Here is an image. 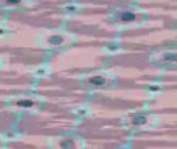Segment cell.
I'll use <instances>...</instances> for the list:
<instances>
[{"instance_id": "obj_3", "label": "cell", "mask_w": 177, "mask_h": 149, "mask_svg": "<svg viewBox=\"0 0 177 149\" xmlns=\"http://www.w3.org/2000/svg\"><path fill=\"white\" fill-rule=\"evenodd\" d=\"M120 18L123 21H133V20L135 18V14H134V13H123Z\"/></svg>"}, {"instance_id": "obj_6", "label": "cell", "mask_w": 177, "mask_h": 149, "mask_svg": "<svg viewBox=\"0 0 177 149\" xmlns=\"http://www.w3.org/2000/svg\"><path fill=\"white\" fill-rule=\"evenodd\" d=\"M60 146H62V148H72V146H74V144H72L71 141H68V139H66V141L60 142Z\"/></svg>"}, {"instance_id": "obj_8", "label": "cell", "mask_w": 177, "mask_h": 149, "mask_svg": "<svg viewBox=\"0 0 177 149\" xmlns=\"http://www.w3.org/2000/svg\"><path fill=\"white\" fill-rule=\"evenodd\" d=\"M21 0H7L8 4H17V3H20Z\"/></svg>"}, {"instance_id": "obj_1", "label": "cell", "mask_w": 177, "mask_h": 149, "mask_svg": "<svg viewBox=\"0 0 177 149\" xmlns=\"http://www.w3.org/2000/svg\"><path fill=\"white\" fill-rule=\"evenodd\" d=\"M89 82L92 84V85H105L106 84V79L103 78V77H92V78H89Z\"/></svg>"}, {"instance_id": "obj_4", "label": "cell", "mask_w": 177, "mask_h": 149, "mask_svg": "<svg viewBox=\"0 0 177 149\" xmlns=\"http://www.w3.org/2000/svg\"><path fill=\"white\" fill-rule=\"evenodd\" d=\"M17 105H18V106H21V107H32L33 102L32 100H27V99L24 100V99H23V100H18Z\"/></svg>"}, {"instance_id": "obj_2", "label": "cell", "mask_w": 177, "mask_h": 149, "mask_svg": "<svg viewBox=\"0 0 177 149\" xmlns=\"http://www.w3.org/2000/svg\"><path fill=\"white\" fill-rule=\"evenodd\" d=\"M62 42H63V38L59 36V35H53V36L49 38V43L50 45H60Z\"/></svg>"}, {"instance_id": "obj_5", "label": "cell", "mask_w": 177, "mask_h": 149, "mask_svg": "<svg viewBox=\"0 0 177 149\" xmlns=\"http://www.w3.org/2000/svg\"><path fill=\"white\" fill-rule=\"evenodd\" d=\"M145 123H146V117H144V116H137L133 120V124H135V126H141V124H145Z\"/></svg>"}, {"instance_id": "obj_7", "label": "cell", "mask_w": 177, "mask_h": 149, "mask_svg": "<svg viewBox=\"0 0 177 149\" xmlns=\"http://www.w3.org/2000/svg\"><path fill=\"white\" fill-rule=\"evenodd\" d=\"M165 60H170V62H174V60H176V55H174V53L166 55V56H165Z\"/></svg>"}, {"instance_id": "obj_9", "label": "cell", "mask_w": 177, "mask_h": 149, "mask_svg": "<svg viewBox=\"0 0 177 149\" xmlns=\"http://www.w3.org/2000/svg\"><path fill=\"white\" fill-rule=\"evenodd\" d=\"M66 10H67V11H72V10H75V8H74V7H67Z\"/></svg>"}]
</instances>
